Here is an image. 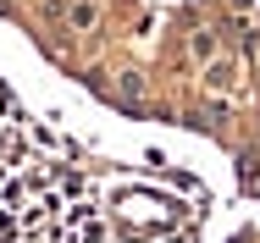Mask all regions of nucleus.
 Here are the masks:
<instances>
[{"label": "nucleus", "mask_w": 260, "mask_h": 243, "mask_svg": "<svg viewBox=\"0 0 260 243\" xmlns=\"http://www.w3.org/2000/svg\"><path fill=\"white\" fill-rule=\"evenodd\" d=\"M205 78H210V89H216V83H221V89H227V83H233V66H227V61H221V66H210Z\"/></svg>", "instance_id": "2"}, {"label": "nucleus", "mask_w": 260, "mask_h": 243, "mask_svg": "<svg viewBox=\"0 0 260 243\" xmlns=\"http://www.w3.org/2000/svg\"><path fill=\"white\" fill-rule=\"evenodd\" d=\"M67 22H72L78 33H83V28H94V6H89V0H72V6H67Z\"/></svg>", "instance_id": "1"}]
</instances>
